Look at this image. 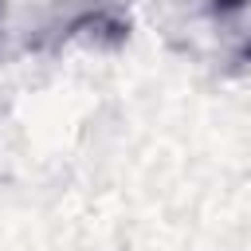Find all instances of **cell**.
Masks as SVG:
<instances>
[{"label": "cell", "instance_id": "cell-1", "mask_svg": "<svg viewBox=\"0 0 251 251\" xmlns=\"http://www.w3.org/2000/svg\"><path fill=\"white\" fill-rule=\"evenodd\" d=\"M231 4H239V0H224V4H220V8H231Z\"/></svg>", "mask_w": 251, "mask_h": 251}]
</instances>
